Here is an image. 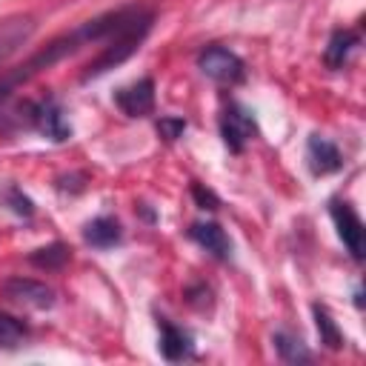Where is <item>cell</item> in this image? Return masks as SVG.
I'll return each instance as SVG.
<instances>
[{
  "mask_svg": "<svg viewBox=\"0 0 366 366\" xmlns=\"http://www.w3.org/2000/svg\"><path fill=\"white\" fill-rule=\"evenodd\" d=\"M129 11H132V3H129V6H120V9H114V11H106V14L94 17V20H86V23H80L77 29H71V31H66V34L49 40L40 51H34V54H31L29 60H23L17 69H11V71H6V74L0 77V100H6L20 83H29L34 74H40V71L51 69L54 63H60V60L77 54L80 49L97 46V43L103 46V43L123 26V20L129 17Z\"/></svg>",
  "mask_w": 366,
  "mask_h": 366,
  "instance_id": "obj_1",
  "label": "cell"
},
{
  "mask_svg": "<svg viewBox=\"0 0 366 366\" xmlns=\"http://www.w3.org/2000/svg\"><path fill=\"white\" fill-rule=\"evenodd\" d=\"M152 23H154V9L140 6V3H132V11H129V17L123 20V26L100 46L97 57L89 60V66L83 69L80 80L86 83V80H92V77H100V74H106L109 69H114V66H120L123 60H129V57L140 49V43L146 40V34L152 31Z\"/></svg>",
  "mask_w": 366,
  "mask_h": 366,
  "instance_id": "obj_2",
  "label": "cell"
},
{
  "mask_svg": "<svg viewBox=\"0 0 366 366\" xmlns=\"http://www.w3.org/2000/svg\"><path fill=\"white\" fill-rule=\"evenodd\" d=\"M20 112H23L20 120H26V126L34 129V132H40L43 137H49L54 143H63V140L71 137V126H69V120L63 114V106L51 94L40 97V100L23 103Z\"/></svg>",
  "mask_w": 366,
  "mask_h": 366,
  "instance_id": "obj_3",
  "label": "cell"
},
{
  "mask_svg": "<svg viewBox=\"0 0 366 366\" xmlns=\"http://www.w3.org/2000/svg\"><path fill=\"white\" fill-rule=\"evenodd\" d=\"M197 69L209 80H214L217 86H237V83L246 80V63H243V57L237 51L226 49V46H217V43L200 49Z\"/></svg>",
  "mask_w": 366,
  "mask_h": 366,
  "instance_id": "obj_4",
  "label": "cell"
},
{
  "mask_svg": "<svg viewBox=\"0 0 366 366\" xmlns=\"http://www.w3.org/2000/svg\"><path fill=\"white\" fill-rule=\"evenodd\" d=\"M220 137L232 154H240L257 137V120L240 103H229L220 114Z\"/></svg>",
  "mask_w": 366,
  "mask_h": 366,
  "instance_id": "obj_5",
  "label": "cell"
},
{
  "mask_svg": "<svg viewBox=\"0 0 366 366\" xmlns=\"http://www.w3.org/2000/svg\"><path fill=\"white\" fill-rule=\"evenodd\" d=\"M329 214H332V220H335L337 237L343 240L349 257L360 263V260H363V249H366V240H363V220L357 217V212L352 209V203L337 200V197L329 200Z\"/></svg>",
  "mask_w": 366,
  "mask_h": 366,
  "instance_id": "obj_6",
  "label": "cell"
},
{
  "mask_svg": "<svg viewBox=\"0 0 366 366\" xmlns=\"http://www.w3.org/2000/svg\"><path fill=\"white\" fill-rule=\"evenodd\" d=\"M0 295L9 303L26 306V309H37V312L51 309L57 303L54 289L46 286V283H40V280H31V277H9V280H3Z\"/></svg>",
  "mask_w": 366,
  "mask_h": 366,
  "instance_id": "obj_7",
  "label": "cell"
},
{
  "mask_svg": "<svg viewBox=\"0 0 366 366\" xmlns=\"http://www.w3.org/2000/svg\"><path fill=\"white\" fill-rule=\"evenodd\" d=\"M117 109L126 117H146L154 112V80L152 77H140L132 86H123L114 94Z\"/></svg>",
  "mask_w": 366,
  "mask_h": 366,
  "instance_id": "obj_8",
  "label": "cell"
},
{
  "mask_svg": "<svg viewBox=\"0 0 366 366\" xmlns=\"http://www.w3.org/2000/svg\"><path fill=\"white\" fill-rule=\"evenodd\" d=\"M34 29H37V23L31 14H11V17L0 20V66L31 40Z\"/></svg>",
  "mask_w": 366,
  "mask_h": 366,
  "instance_id": "obj_9",
  "label": "cell"
},
{
  "mask_svg": "<svg viewBox=\"0 0 366 366\" xmlns=\"http://www.w3.org/2000/svg\"><path fill=\"white\" fill-rule=\"evenodd\" d=\"M306 163H309V169H312L315 177H323V174L340 172L343 154H340V149H337L329 137L312 134V137L306 140Z\"/></svg>",
  "mask_w": 366,
  "mask_h": 366,
  "instance_id": "obj_10",
  "label": "cell"
},
{
  "mask_svg": "<svg viewBox=\"0 0 366 366\" xmlns=\"http://www.w3.org/2000/svg\"><path fill=\"white\" fill-rule=\"evenodd\" d=\"M189 237L217 260H229L232 257V240H229L226 229L220 223H214V220H194L189 226Z\"/></svg>",
  "mask_w": 366,
  "mask_h": 366,
  "instance_id": "obj_11",
  "label": "cell"
},
{
  "mask_svg": "<svg viewBox=\"0 0 366 366\" xmlns=\"http://www.w3.org/2000/svg\"><path fill=\"white\" fill-rule=\"evenodd\" d=\"M160 355L169 363L194 357V340L183 326H174L172 320L160 317Z\"/></svg>",
  "mask_w": 366,
  "mask_h": 366,
  "instance_id": "obj_12",
  "label": "cell"
},
{
  "mask_svg": "<svg viewBox=\"0 0 366 366\" xmlns=\"http://www.w3.org/2000/svg\"><path fill=\"white\" fill-rule=\"evenodd\" d=\"M357 46H360V31L357 29H335L332 37H329V43H326V49H323L326 69L340 71L349 63V57H352V51Z\"/></svg>",
  "mask_w": 366,
  "mask_h": 366,
  "instance_id": "obj_13",
  "label": "cell"
},
{
  "mask_svg": "<svg viewBox=\"0 0 366 366\" xmlns=\"http://www.w3.org/2000/svg\"><path fill=\"white\" fill-rule=\"evenodd\" d=\"M83 237H86V243L94 246V249H112V246H117V243L123 240V229H120V223H117L114 217L100 214V217H94V220L86 223Z\"/></svg>",
  "mask_w": 366,
  "mask_h": 366,
  "instance_id": "obj_14",
  "label": "cell"
},
{
  "mask_svg": "<svg viewBox=\"0 0 366 366\" xmlns=\"http://www.w3.org/2000/svg\"><path fill=\"white\" fill-rule=\"evenodd\" d=\"M272 343H274V352L283 363H309L315 355L306 349V343L289 332H274L272 335Z\"/></svg>",
  "mask_w": 366,
  "mask_h": 366,
  "instance_id": "obj_15",
  "label": "cell"
},
{
  "mask_svg": "<svg viewBox=\"0 0 366 366\" xmlns=\"http://www.w3.org/2000/svg\"><path fill=\"white\" fill-rule=\"evenodd\" d=\"M312 312H315V326H317L320 343H323L326 349H340V346H343V332H340L337 320L329 315V309L320 306V303H315Z\"/></svg>",
  "mask_w": 366,
  "mask_h": 366,
  "instance_id": "obj_16",
  "label": "cell"
},
{
  "mask_svg": "<svg viewBox=\"0 0 366 366\" xmlns=\"http://www.w3.org/2000/svg\"><path fill=\"white\" fill-rule=\"evenodd\" d=\"M29 340V326L9 312H0V349H17Z\"/></svg>",
  "mask_w": 366,
  "mask_h": 366,
  "instance_id": "obj_17",
  "label": "cell"
},
{
  "mask_svg": "<svg viewBox=\"0 0 366 366\" xmlns=\"http://www.w3.org/2000/svg\"><path fill=\"white\" fill-rule=\"evenodd\" d=\"M66 260H69V246H63V243H49V246L34 249V252L29 254V263L37 266V269H46V272L63 269Z\"/></svg>",
  "mask_w": 366,
  "mask_h": 366,
  "instance_id": "obj_18",
  "label": "cell"
},
{
  "mask_svg": "<svg viewBox=\"0 0 366 366\" xmlns=\"http://www.w3.org/2000/svg\"><path fill=\"white\" fill-rule=\"evenodd\" d=\"M0 197H3V203H6V209L9 212H14L17 217H31L34 214V203H31V197L29 194H23V189L20 186H14V183H6L3 186V192H0Z\"/></svg>",
  "mask_w": 366,
  "mask_h": 366,
  "instance_id": "obj_19",
  "label": "cell"
},
{
  "mask_svg": "<svg viewBox=\"0 0 366 366\" xmlns=\"http://www.w3.org/2000/svg\"><path fill=\"white\" fill-rule=\"evenodd\" d=\"M183 132H186V120L177 117V114H163V117L157 120V134H160L166 143H174Z\"/></svg>",
  "mask_w": 366,
  "mask_h": 366,
  "instance_id": "obj_20",
  "label": "cell"
},
{
  "mask_svg": "<svg viewBox=\"0 0 366 366\" xmlns=\"http://www.w3.org/2000/svg\"><path fill=\"white\" fill-rule=\"evenodd\" d=\"M192 197H194V203H197L200 209H209V212H214V209L220 206L217 194H214L212 189H203V183H192Z\"/></svg>",
  "mask_w": 366,
  "mask_h": 366,
  "instance_id": "obj_21",
  "label": "cell"
}]
</instances>
